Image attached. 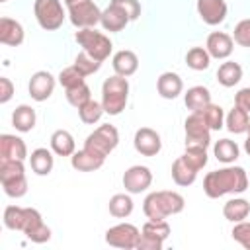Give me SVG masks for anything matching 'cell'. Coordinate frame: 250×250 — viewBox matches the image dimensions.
<instances>
[{
    "label": "cell",
    "mask_w": 250,
    "mask_h": 250,
    "mask_svg": "<svg viewBox=\"0 0 250 250\" xmlns=\"http://www.w3.org/2000/svg\"><path fill=\"white\" fill-rule=\"evenodd\" d=\"M248 189V174L240 166H225L213 170L203 180V191L211 199H219L227 193H244Z\"/></svg>",
    "instance_id": "6da1fadb"
},
{
    "label": "cell",
    "mask_w": 250,
    "mask_h": 250,
    "mask_svg": "<svg viewBox=\"0 0 250 250\" xmlns=\"http://www.w3.org/2000/svg\"><path fill=\"white\" fill-rule=\"evenodd\" d=\"M184 197L178 191H152L143 201V211L150 221H164L170 215H178L184 211Z\"/></svg>",
    "instance_id": "7a4b0ae2"
},
{
    "label": "cell",
    "mask_w": 250,
    "mask_h": 250,
    "mask_svg": "<svg viewBox=\"0 0 250 250\" xmlns=\"http://www.w3.org/2000/svg\"><path fill=\"white\" fill-rule=\"evenodd\" d=\"M129 100V82L125 76H109L102 84V105L107 115H119Z\"/></svg>",
    "instance_id": "3957f363"
},
{
    "label": "cell",
    "mask_w": 250,
    "mask_h": 250,
    "mask_svg": "<svg viewBox=\"0 0 250 250\" xmlns=\"http://www.w3.org/2000/svg\"><path fill=\"white\" fill-rule=\"evenodd\" d=\"M74 39L76 43L82 47V51H86L92 59L104 62L109 55H111V49H113V43L109 41L107 35H104L102 31H96L94 27H84V29H78L74 33Z\"/></svg>",
    "instance_id": "277c9868"
},
{
    "label": "cell",
    "mask_w": 250,
    "mask_h": 250,
    "mask_svg": "<svg viewBox=\"0 0 250 250\" xmlns=\"http://www.w3.org/2000/svg\"><path fill=\"white\" fill-rule=\"evenodd\" d=\"M117 145H119V133H117L115 125H111V123L100 125L84 141V148L90 150V152H94L96 156H102V158L109 156V152Z\"/></svg>",
    "instance_id": "5b68a950"
},
{
    "label": "cell",
    "mask_w": 250,
    "mask_h": 250,
    "mask_svg": "<svg viewBox=\"0 0 250 250\" xmlns=\"http://www.w3.org/2000/svg\"><path fill=\"white\" fill-rule=\"evenodd\" d=\"M33 14H35L39 27H43L45 31L59 29L66 18L61 0H35L33 2Z\"/></svg>",
    "instance_id": "8992f818"
},
{
    "label": "cell",
    "mask_w": 250,
    "mask_h": 250,
    "mask_svg": "<svg viewBox=\"0 0 250 250\" xmlns=\"http://www.w3.org/2000/svg\"><path fill=\"white\" fill-rule=\"evenodd\" d=\"M170 236V225L164 221H146L141 229V236L137 242L139 250H162L164 240Z\"/></svg>",
    "instance_id": "52a82bcc"
},
{
    "label": "cell",
    "mask_w": 250,
    "mask_h": 250,
    "mask_svg": "<svg viewBox=\"0 0 250 250\" xmlns=\"http://www.w3.org/2000/svg\"><path fill=\"white\" fill-rule=\"evenodd\" d=\"M68 8V20L74 27L84 29V27H96L102 20V10L94 0H78L66 6Z\"/></svg>",
    "instance_id": "ba28073f"
},
{
    "label": "cell",
    "mask_w": 250,
    "mask_h": 250,
    "mask_svg": "<svg viewBox=\"0 0 250 250\" xmlns=\"http://www.w3.org/2000/svg\"><path fill=\"white\" fill-rule=\"evenodd\" d=\"M186 146H201L207 148L211 145V129L199 111H191L186 117Z\"/></svg>",
    "instance_id": "9c48e42d"
},
{
    "label": "cell",
    "mask_w": 250,
    "mask_h": 250,
    "mask_svg": "<svg viewBox=\"0 0 250 250\" xmlns=\"http://www.w3.org/2000/svg\"><path fill=\"white\" fill-rule=\"evenodd\" d=\"M139 236H141V230L131 223H119V225H115V227L105 230V242L109 246L125 248V250L137 248Z\"/></svg>",
    "instance_id": "30bf717a"
},
{
    "label": "cell",
    "mask_w": 250,
    "mask_h": 250,
    "mask_svg": "<svg viewBox=\"0 0 250 250\" xmlns=\"http://www.w3.org/2000/svg\"><path fill=\"white\" fill-rule=\"evenodd\" d=\"M21 232L31 240V242H37V244H43L51 238V229L43 223V217L37 209L33 207H25V213H23V227H21Z\"/></svg>",
    "instance_id": "8fae6325"
},
{
    "label": "cell",
    "mask_w": 250,
    "mask_h": 250,
    "mask_svg": "<svg viewBox=\"0 0 250 250\" xmlns=\"http://www.w3.org/2000/svg\"><path fill=\"white\" fill-rule=\"evenodd\" d=\"M150 184H152V172L148 166L135 164L127 168L123 174V188L129 193H141L146 188H150Z\"/></svg>",
    "instance_id": "7c38bea8"
},
{
    "label": "cell",
    "mask_w": 250,
    "mask_h": 250,
    "mask_svg": "<svg viewBox=\"0 0 250 250\" xmlns=\"http://www.w3.org/2000/svg\"><path fill=\"white\" fill-rule=\"evenodd\" d=\"M133 146L143 156H156L160 152V148H162V139H160V135L154 129L141 127V129L135 131Z\"/></svg>",
    "instance_id": "4fadbf2b"
},
{
    "label": "cell",
    "mask_w": 250,
    "mask_h": 250,
    "mask_svg": "<svg viewBox=\"0 0 250 250\" xmlns=\"http://www.w3.org/2000/svg\"><path fill=\"white\" fill-rule=\"evenodd\" d=\"M29 96L35 102H45L51 98L53 90H55V76L49 70H37L31 74L29 78Z\"/></svg>",
    "instance_id": "5bb4252c"
},
{
    "label": "cell",
    "mask_w": 250,
    "mask_h": 250,
    "mask_svg": "<svg viewBox=\"0 0 250 250\" xmlns=\"http://www.w3.org/2000/svg\"><path fill=\"white\" fill-rule=\"evenodd\" d=\"M199 18L207 23V25H219L225 21L227 18V2L225 0H197L195 4Z\"/></svg>",
    "instance_id": "9a60e30c"
},
{
    "label": "cell",
    "mask_w": 250,
    "mask_h": 250,
    "mask_svg": "<svg viewBox=\"0 0 250 250\" xmlns=\"http://www.w3.org/2000/svg\"><path fill=\"white\" fill-rule=\"evenodd\" d=\"M205 49L211 55V59H229L234 49V39L225 31H213L207 37Z\"/></svg>",
    "instance_id": "2e32d148"
},
{
    "label": "cell",
    "mask_w": 250,
    "mask_h": 250,
    "mask_svg": "<svg viewBox=\"0 0 250 250\" xmlns=\"http://www.w3.org/2000/svg\"><path fill=\"white\" fill-rule=\"evenodd\" d=\"M129 21H131L129 14H127L121 6L113 4V2H109V6L102 12V20H100L102 27H104L105 31H109V33H115V31L125 29V25H127Z\"/></svg>",
    "instance_id": "e0dca14e"
},
{
    "label": "cell",
    "mask_w": 250,
    "mask_h": 250,
    "mask_svg": "<svg viewBox=\"0 0 250 250\" xmlns=\"http://www.w3.org/2000/svg\"><path fill=\"white\" fill-rule=\"evenodd\" d=\"M27 158V146L23 139L16 135H0V160H25Z\"/></svg>",
    "instance_id": "ac0fdd59"
},
{
    "label": "cell",
    "mask_w": 250,
    "mask_h": 250,
    "mask_svg": "<svg viewBox=\"0 0 250 250\" xmlns=\"http://www.w3.org/2000/svg\"><path fill=\"white\" fill-rule=\"evenodd\" d=\"M25 31L21 27L20 21L12 20V18H2L0 20V43L8 45V47H18L23 43Z\"/></svg>",
    "instance_id": "d6986e66"
},
{
    "label": "cell",
    "mask_w": 250,
    "mask_h": 250,
    "mask_svg": "<svg viewBox=\"0 0 250 250\" xmlns=\"http://www.w3.org/2000/svg\"><path fill=\"white\" fill-rule=\"evenodd\" d=\"M156 90L164 100H176L184 90V80L176 72H162L156 80Z\"/></svg>",
    "instance_id": "ffe728a7"
},
{
    "label": "cell",
    "mask_w": 250,
    "mask_h": 250,
    "mask_svg": "<svg viewBox=\"0 0 250 250\" xmlns=\"http://www.w3.org/2000/svg\"><path fill=\"white\" fill-rule=\"evenodd\" d=\"M111 66H113L115 74L127 78V76H131V74L137 72V68H139V57L133 51H129V49H121V51H117L113 55Z\"/></svg>",
    "instance_id": "44dd1931"
},
{
    "label": "cell",
    "mask_w": 250,
    "mask_h": 250,
    "mask_svg": "<svg viewBox=\"0 0 250 250\" xmlns=\"http://www.w3.org/2000/svg\"><path fill=\"white\" fill-rule=\"evenodd\" d=\"M104 162H105V158L96 156L94 152L86 150L84 146H82V150H76V152L70 156V164H72V168L78 170V172H94V170L102 168Z\"/></svg>",
    "instance_id": "7402d4cb"
},
{
    "label": "cell",
    "mask_w": 250,
    "mask_h": 250,
    "mask_svg": "<svg viewBox=\"0 0 250 250\" xmlns=\"http://www.w3.org/2000/svg\"><path fill=\"white\" fill-rule=\"evenodd\" d=\"M51 150L57 156H72L76 152V143L74 137L66 129H57L51 135Z\"/></svg>",
    "instance_id": "603a6c76"
},
{
    "label": "cell",
    "mask_w": 250,
    "mask_h": 250,
    "mask_svg": "<svg viewBox=\"0 0 250 250\" xmlns=\"http://www.w3.org/2000/svg\"><path fill=\"white\" fill-rule=\"evenodd\" d=\"M29 166L37 176H49L55 166V156L49 148H35L29 154Z\"/></svg>",
    "instance_id": "cb8c5ba5"
},
{
    "label": "cell",
    "mask_w": 250,
    "mask_h": 250,
    "mask_svg": "<svg viewBox=\"0 0 250 250\" xmlns=\"http://www.w3.org/2000/svg\"><path fill=\"white\" fill-rule=\"evenodd\" d=\"M35 121H37V115H35V109L27 104H21L14 109L12 113V125L16 127V131L20 133H29L33 127H35Z\"/></svg>",
    "instance_id": "d4e9b609"
},
{
    "label": "cell",
    "mask_w": 250,
    "mask_h": 250,
    "mask_svg": "<svg viewBox=\"0 0 250 250\" xmlns=\"http://www.w3.org/2000/svg\"><path fill=\"white\" fill-rule=\"evenodd\" d=\"M184 102H186V107L188 109L201 111L203 107H207L211 104V92L205 86H191L184 94Z\"/></svg>",
    "instance_id": "484cf974"
},
{
    "label": "cell",
    "mask_w": 250,
    "mask_h": 250,
    "mask_svg": "<svg viewBox=\"0 0 250 250\" xmlns=\"http://www.w3.org/2000/svg\"><path fill=\"white\" fill-rule=\"evenodd\" d=\"M225 125L234 135L246 133L248 131V125H250V113L246 109H242L240 105L234 104V107L225 115Z\"/></svg>",
    "instance_id": "4316f807"
},
{
    "label": "cell",
    "mask_w": 250,
    "mask_h": 250,
    "mask_svg": "<svg viewBox=\"0 0 250 250\" xmlns=\"http://www.w3.org/2000/svg\"><path fill=\"white\" fill-rule=\"evenodd\" d=\"M223 215L230 223H240L250 215V201L244 197H232L223 205Z\"/></svg>",
    "instance_id": "83f0119b"
},
{
    "label": "cell",
    "mask_w": 250,
    "mask_h": 250,
    "mask_svg": "<svg viewBox=\"0 0 250 250\" xmlns=\"http://www.w3.org/2000/svg\"><path fill=\"white\" fill-rule=\"evenodd\" d=\"M170 172H172V180L176 182V186H182V188L191 186V184L195 182V178H197V170L191 168L182 156H178V158L174 160Z\"/></svg>",
    "instance_id": "f1b7e54d"
},
{
    "label": "cell",
    "mask_w": 250,
    "mask_h": 250,
    "mask_svg": "<svg viewBox=\"0 0 250 250\" xmlns=\"http://www.w3.org/2000/svg\"><path fill=\"white\" fill-rule=\"evenodd\" d=\"M217 80L225 88H232L242 80V66L234 61H227L217 70Z\"/></svg>",
    "instance_id": "f546056e"
},
{
    "label": "cell",
    "mask_w": 250,
    "mask_h": 250,
    "mask_svg": "<svg viewBox=\"0 0 250 250\" xmlns=\"http://www.w3.org/2000/svg\"><path fill=\"white\" fill-rule=\"evenodd\" d=\"M213 152H215V158H217L219 162H223V164H232V162L238 158L240 148H238V145H236L234 141H230V139H219V141L215 143V146H213Z\"/></svg>",
    "instance_id": "4dcf8cb0"
},
{
    "label": "cell",
    "mask_w": 250,
    "mask_h": 250,
    "mask_svg": "<svg viewBox=\"0 0 250 250\" xmlns=\"http://www.w3.org/2000/svg\"><path fill=\"white\" fill-rule=\"evenodd\" d=\"M107 207H109V213L115 217V219H125V217H129L131 213H133V199H131V195H129V191L127 193H115L111 199H109V203H107Z\"/></svg>",
    "instance_id": "1f68e13d"
},
{
    "label": "cell",
    "mask_w": 250,
    "mask_h": 250,
    "mask_svg": "<svg viewBox=\"0 0 250 250\" xmlns=\"http://www.w3.org/2000/svg\"><path fill=\"white\" fill-rule=\"evenodd\" d=\"M186 64L191 70H207L211 64V55L207 53L205 47H191L186 53Z\"/></svg>",
    "instance_id": "d6a6232c"
},
{
    "label": "cell",
    "mask_w": 250,
    "mask_h": 250,
    "mask_svg": "<svg viewBox=\"0 0 250 250\" xmlns=\"http://www.w3.org/2000/svg\"><path fill=\"white\" fill-rule=\"evenodd\" d=\"M25 178L23 160H0V182H12Z\"/></svg>",
    "instance_id": "836d02e7"
},
{
    "label": "cell",
    "mask_w": 250,
    "mask_h": 250,
    "mask_svg": "<svg viewBox=\"0 0 250 250\" xmlns=\"http://www.w3.org/2000/svg\"><path fill=\"white\" fill-rule=\"evenodd\" d=\"M199 113H201V117L205 119L207 127H209L211 131H219V129L225 127V111H223L221 105H217V104L211 102V104H209L207 107H203Z\"/></svg>",
    "instance_id": "e575fe53"
},
{
    "label": "cell",
    "mask_w": 250,
    "mask_h": 250,
    "mask_svg": "<svg viewBox=\"0 0 250 250\" xmlns=\"http://www.w3.org/2000/svg\"><path fill=\"white\" fill-rule=\"evenodd\" d=\"M104 113H105V111H104L102 102H96V100H90V102H86L82 107H78V115H80L82 123H86V125L98 123Z\"/></svg>",
    "instance_id": "d590c367"
},
{
    "label": "cell",
    "mask_w": 250,
    "mask_h": 250,
    "mask_svg": "<svg viewBox=\"0 0 250 250\" xmlns=\"http://www.w3.org/2000/svg\"><path fill=\"white\" fill-rule=\"evenodd\" d=\"M86 76L72 64V66H66V68H62L61 72H59V82H61V86L64 88V90H70V88H76V86H80V84H84L86 80H84Z\"/></svg>",
    "instance_id": "8d00e7d4"
},
{
    "label": "cell",
    "mask_w": 250,
    "mask_h": 250,
    "mask_svg": "<svg viewBox=\"0 0 250 250\" xmlns=\"http://www.w3.org/2000/svg\"><path fill=\"white\" fill-rule=\"evenodd\" d=\"M66 92V102L72 105V107H82L86 102H90L92 100V90H90V86L84 82V84H80V86H76V88H70V90H64Z\"/></svg>",
    "instance_id": "74e56055"
},
{
    "label": "cell",
    "mask_w": 250,
    "mask_h": 250,
    "mask_svg": "<svg viewBox=\"0 0 250 250\" xmlns=\"http://www.w3.org/2000/svg\"><path fill=\"white\" fill-rule=\"evenodd\" d=\"M182 158L191 166L195 168L197 172L207 164V148H201V146H186V152L182 154Z\"/></svg>",
    "instance_id": "f35d334b"
},
{
    "label": "cell",
    "mask_w": 250,
    "mask_h": 250,
    "mask_svg": "<svg viewBox=\"0 0 250 250\" xmlns=\"http://www.w3.org/2000/svg\"><path fill=\"white\" fill-rule=\"evenodd\" d=\"M23 213H25V207L8 205L4 209V225H6V229L21 230V227H23Z\"/></svg>",
    "instance_id": "ab89813d"
},
{
    "label": "cell",
    "mask_w": 250,
    "mask_h": 250,
    "mask_svg": "<svg viewBox=\"0 0 250 250\" xmlns=\"http://www.w3.org/2000/svg\"><path fill=\"white\" fill-rule=\"evenodd\" d=\"M74 66H76L84 76H90V74H94V72H98V70H100L102 62H100V61H96V59H92L86 51H82V53H78V55H76V59H74Z\"/></svg>",
    "instance_id": "60d3db41"
},
{
    "label": "cell",
    "mask_w": 250,
    "mask_h": 250,
    "mask_svg": "<svg viewBox=\"0 0 250 250\" xmlns=\"http://www.w3.org/2000/svg\"><path fill=\"white\" fill-rule=\"evenodd\" d=\"M2 188H4V193H6L8 197H14V199L23 197V195L27 193V178H20V180H12V182H4Z\"/></svg>",
    "instance_id": "b9f144b4"
},
{
    "label": "cell",
    "mask_w": 250,
    "mask_h": 250,
    "mask_svg": "<svg viewBox=\"0 0 250 250\" xmlns=\"http://www.w3.org/2000/svg\"><path fill=\"white\" fill-rule=\"evenodd\" d=\"M234 43H238L240 47H250V18L240 20L234 25V33H232Z\"/></svg>",
    "instance_id": "7bdbcfd3"
},
{
    "label": "cell",
    "mask_w": 250,
    "mask_h": 250,
    "mask_svg": "<svg viewBox=\"0 0 250 250\" xmlns=\"http://www.w3.org/2000/svg\"><path fill=\"white\" fill-rule=\"evenodd\" d=\"M232 238L242 244L246 250H250V223L248 221H240V223H234L232 227Z\"/></svg>",
    "instance_id": "ee69618b"
},
{
    "label": "cell",
    "mask_w": 250,
    "mask_h": 250,
    "mask_svg": "<svg viewBox=\"0 0 250 250\" xmlns=\"http://www.w3.org/2000/svg\"><path fill=\"white\" fill-rule=\"evenodd\" d=\"M111 2L117 4V6H121V8L129 14L131 21L141 16V2H139V0H111Z\"/></svg>",
    "instance_id": "f6af8a7d"
},
{
    "label": "cell",
    "mask_w": 250,
    "mask_h": 250,
    "mask_svg": "<svg viewBox=\"0 0 250 250\" xmlns=\"http://www.w3.org/2000/svg\"><path fill=\"white\" fill-rule=\"evenodd\" d=\"M14 96V84L10 78L0 76V104H8Z\"/></svg>",
    "instance_id": "bcb514c9"
},
{
    "label": "cell",
    "mask_w": 250,
    "mask_h": 250,
    "mask_svg": "<svg viewBox=\"0 0 250 250\" xmlns=\"http://www.w3.org/2000/svg\"><path fill=\"white\" fill-rule=\"evenodd\" d=\"M234 104L240 105L242 109H246V111L250 113V86H248V88H242V90L236 92V96H234Z\"/></svg>",
    "instance_id": "7dc6e473"
},
{
    "label": "cell",
    "mask_w": 250,
    "mask_h": 250,
    "mask_svg": "<svg viewBox=\"0 0 250 250\" xmlns=\"http://www.w3.org/2000/svg\"><path fill=\"white\" fill-rule=\"evenodd\" d=\"M244 150H246V154L250 156V135H248V139L244 141Z\"/></svg>",
    "instance_id": "c3c4849f"
},
{
    "label": "cell",
    "mask_w": 250,
    "mask_h": 250,
    "mask_svg": "<svg viewBox=\"0 0 250 250\" xmlns=\"http://www.w3.org/2000/svg\"><path fill=\"white\" fill-rule=\"evenodd\" d=\"M72 2H78V0H64V4L68 6V4H72Z\"/></svg>",
    "instance_id": "681fc988"
},
{
    "label": "cell",
    "mask_w": 250,
    "mask_h": 250,
    "mask_svg": "<svg viewBox=\"0 0 250 250\" xmlns=\"http://www.w3.org/2000/svg\"><path fill=\"white\" fill-rule=\"evenodd\" d=\"M246 133H248V135H250V125H248V131H246Z\"/></svg>",
    "instance_id": "f907efd6"
},
{
    "label": "cell",
    "mask_w": 250,
    "mask_h": 250,
    "mask_svg": "<svg viewBox=\"0 0 250 250\" xmlns=\"http://www.w3.org/2000/svg\"><path fill=\"white\" fill-rule=\"evenodd\" d=\"M0 2H8V0H0Z\"/></svg>",
    "instance_id": "816d5d0a"
}]
</instances>
